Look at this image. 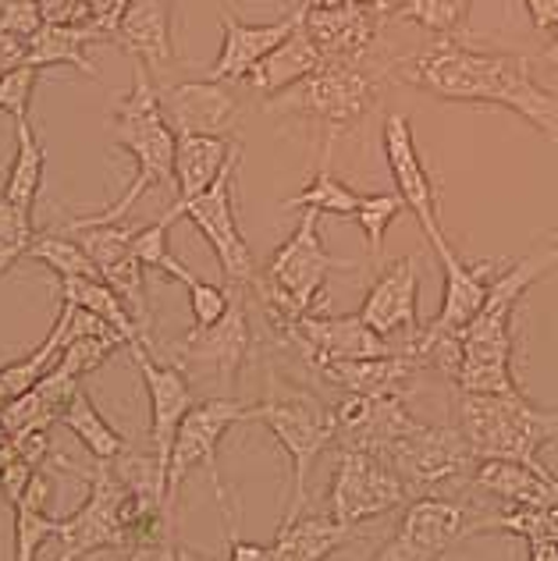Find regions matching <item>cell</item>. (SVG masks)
<instances>
[{"mask_svg": "<svg viewBox=\"0 0 558 561\" xmlns=\"http://www.w3.org/2000/svg\"><path fill=\"white\" fill-rule=\"evenodd\" d=\"M246 288H231V306L228 313L210 323V328H193L179 345H174V366L182 370H200L210 374L217 383L231 394V388L239 383V374L253 352V328H249L246 313Z\"/></svg>", "mask_w": 558, "mask_h": 561, "instance_id": "4fadbf2b", "label": "cell"}, {"mask_svg": "<svg viewBox=\"0 0 558 561\" xmlns=\"http://www.w3.org/2000/svg\"><path fill=\"white\" fill-rule=\"evenodd\" d=\"M338 4H345V0H303L299 8H306V11H317V8H338Z\"/></svg>", "mask_w": 558, "mask_h": 561, "instance_id": "db71d44e", "label": "cell"}, {"mask_svg": "<svg viewBox=\"0 0 558 561\" xmlns=\"http://www.w3.org/2000/svg\"><path fill=\"white\" fill-rule=\"evenodd\" d=\"M540 61H545V65H551V68H558V28H555V33H551L548 47L540 50Z\"/></svg>", "mask_w": 558, "mask_h": 561, "instance_id": "816d5d0a", "label": "cell"}, {"mask_svg": "<svg viewBox=\"0 0 558 561\" xmlns=\"http://www.w3.org/2000/svg\"><path fill=\"white\" fill-rule=\"evenodd\" d=\"M217 19H221V54H217V61L210 65L207 79L246 82L249 71H253L277 43H285L303 25V8H296L277 22H263V25H249L242 19H235V14L225 8Z\"/></svg>", "mask_w": 558, "mask_h": 561, "instance_id": "ffe728a7", "label": "cell"}, {"mask_svg": "<svg viewBox=\"0 0 558 561\" xmlns=\"http://www.w3.org/2000/svg\"><path fill=\"white\" fill-rule=\"evenodd\" d=\"M299 225L288 239L274 249L267 267L257 274L249 288L267 313L271 328H282L288 320H299L314 313L317 302L324 299V285L334 271H352V263L334 260L324 242H320V214L299 210Z\"/></svg>", "mask_w": 558, "mask_h": 561, "instance_id": "5b68a950", "label": "cell"}, {"mask_svg": "<svg viewBox=\"0 0 558 561\" xmlns=\"http://www.w3.org/2000/svg\"><path fill=\"white\" fill-rule=\"evenodd\" d=\"M334 445L342 451H366L385 455L395 440L413 434L420 420L406 409V398L399 394H345L334 405Z\"/></svg>", "mask_w": 558, "mask_h": 561, "instance_id": "2e32d148", "label": "cell"}, {"mask_svg": "<svg viewBox=\"0 0 558 561\" xmlns=\"http://www.w3.org/2000/svg\"><path fill=\"white\" fill-rule=\"evenodd\" d=\"M114 43L128 57H136L150 76H168L174 65L171 4L168 0H128L114 28Z\"/></svg>", "mask_w": 558, "mask_h": 561, "instance_id": "7402d4cb", "label": "cell"}, {"mask_svg": "<svg viewBox=\"0 0 558 561\" xmlns=\"http://www.w3.org/2000/svg\"><path fill=\"white\" fill-rule=\"evenodd\" d=\"M249 420L263 423L285 448L292 472L285 486V515L282 523L299 519L306 508V483H310L314 462L334 445V405H328L317 391L292 383L267 370V391L257 405H249Z\"/></svg>", "mask_w": 558, "mask_h": 561, "instance_id": "277c9868", "label": "cell"}, {"mask_svg": "<svg viewBox=\"0 0 558 561\" xmlns=\"http://www.w3.org/2000/svg\"><path fill=\"white\" fill-rule=\"evenodd\" d=\"M160 107H164L174 136H228L235 122H239L242 103L225 82L196 79L164 85L160 90Z\"/></svg>", "mask_w": 558, "mask_h": 561, "instance_id": "d6986e66", "label": "cell"}, {"mask_svg": "<svg viewBox=\"0 0 558 561\" xmlns=\"http://www.w3.org/2000/svg\"><path fill=\"white\" fill-rule=\"evenodd\" d=\"M477 515L466 505L437 494H420L409 501L395 537L377 551L380 561H442L455 543L474 537Z\"/></svg>", "mask_w": 558, "mask_h": 561, "instance_id": "7c38bea8", "label": "cell"}, {"mask_svg": "<svg viewBox=\"0 0 558 561\" xmlns=\"http://www.w3.org/2000/svg\"><path fill=\"white\" fill-rule=\"evenodd\" d=\"M168 228L171 225H164V220H157V225H150V228H136L132 253L139 256V263L146 271H160V274H168L174 280H182V285H193L196 274L189 271L185 263L168 249Z\"/></svg>", "mask_w": 558, "mask_h": 561, "instance_id": "74e56055", "label": "cell"}, {"mask_svg": "<svg viewBox=\"0 0 558 561\" xmlns=\"http://www.w3.org/2000/svg\"><path fill=\"white\" fill-rule=\"evenodd\" d=\"M558 267V245H545L537 253L516 260L491 280L480 313L469 320L463 337V370L455 388L469 394H520V380L512 374V317L516 306L540 277Z\"/></svg>", "mask_w": 558, "mask_h": 561, "instance_id": "7a4b0ae2", "label": "cell"}, {"mask_svg": "<svg viewBox=\"0 0 558 561\" xmlns=\"http://www.w3.org/2000/svg\"><path fill=\"white\" fill-rule=\"evenodd\" d=\"M555 210H558V206H555Z\"/></svg>", "mask_w": 558, "mask_h": 561, "instance_id": "6f0895ef", "label": "cell"}, {"mask_svg": "<svg viewBox=\"0 0 558 561\" xmlns=\"http://www.w3.org/2000/svg\"><path fill=\"white\" fill-rule=\"evenodd\" d=\"M352 4H374V0H352Z\"/></svg>", "mask_w": 558, "mask_h": 561, "instance_id": "11a10c76", "label": "cell"}, {"mask_svg": "<svg viewBox=\"0 0 558 561\" xmlns=\"http://www.w3.org/2000/svg\"><path fill=\"white\" fill-rule=\"evenodd\" d=\"M380 25H385V19L374 11V4H352V0H345L338 8H303V28L314 36L324 61H334V57H366L377 43Z\"/></svg>", "mask_w": 558, "mask_h": 561, "instance_id": "603a6c76", "label": "cell"}, {"mask_svg": "<svg viewBox=\"0 0 558 561\" xmlns=\"http://www.w3.org/2000/svg\"><path fill=\"white\" fill-rule=\"evenodd\" d=\"M380 93H385V71L363 65V57H334V61L320 65L310 79L271 96L267 111L314 117V122H324L334 136L338 128H349L374 114Z\"/></svg>", "mask_w": 558, "mask_h": 561, "instance_id": "52a82bcc", "label": "cell"}, {"mask_svg": "<svg viewBox=\"0 0 558 561\" xmlns=\"http://www.w3.org/2000/svg\"><path fill=\"white\" fill-rule=\"evenodd\" d=\"M523 4H526V11H531L537 33L551 36L558 28V0H523Z\"/></svg>", "mask_w": 558, "mask_h": 561, "instance_id": "c3c4849f", "label": "cell"}, {"mask_svg": "<svg viewBox=\"0 0 558 561\" xmlns=\"http://www.w3.org/2000/svg\"><path fill=\"white\" fill-rule=\"evenodd\" d=\"M242 164V153L231 157V164L221 171V179H217L207 192H200L182 210V217H189L196 225V231L203 239L210 242L217 263H221V271L228 277L231 288H249L257 280L260 267L253 260V249L242 239L239 231V217H235V171Z\"/></svg>", "mask_w": 558, "mask_h": 561, "instance_id": "8fae6325", "label": "cell"}, {"mask_svg": "<svg viewBox=\"0 0 558 561\" xmlns=\"http://www.w3.org/2000/svg\"><path fill=\"white\" fill-rule=\"evenodd\" d=\"M380 462H388L399 480L413 491V497L434 491L437 483L452 480H469V472L477 469L469 440L463 437L459 426H431L420 423L413 434H406L402 440L380 455Z\"/></svg>", "mask_w": 558, "mask_h": 561, "instance_id": "30bf717a", "label": "cell"}, {"mask_svg": "<svg viewBox=\"0 0 558 561\" xmlns=\"http://www.w3.org/2000/svg\"><path fill=\"white\" fill-rule=\"evenodd\" d=\"M380 146H385L391 179H395V192L402 196V203L413 210V217L420 220L423 234H428L431 249L445 245V228H442V206H437V188L428 164L420 157V146L413 136V122L409 114H388L385 128H380Z\"/></svg>", "mask_w": 558, "mask_h": 561, "instance_id": "9a60e30c", "label": "cell"}, {"mask_svg": "<svg viewBox=\"0 0 558 561\" xmlns=\"http://www.w3.org/2000/svg\"><path fill=\"white\" fill-rule=\"evenodd\" d=\"M71 313H76V309H71L68 302H61V313H57L47 337H43L29 356L0 366V409H4L8 402H14V398H22L25 391H33L36 383L54 370V363H57V356H61V348L71 334Z\"/></svg>", "mask_w": 558, "mask_h": 561, "instance_id": "f546056e", "label": "cell"}, {"mask_svg": "<svg viewBox=\"0 0 558 561\" xmlns=\"http://www.w3.org/2000/svg\"><path fill=\"white\" fill-rule=\"evenodd\" d=\"M526 561H558V543H531V554Z\"/></svg>", "mask_w": 558, "mask_h": 561, "instance_id": "f907efd6", "label": "cell"}, {"mask_svg": "<svg viewBox=\"0 0 558 561\" xmlns=\"http://www.w3.org/2000/svg\"><path fill=\"white\" fill-rule=\"evenodd\" d=\"M374 561H380V558H377V554H374Z\"/></svg>", "mask_w": 558, "mask_h": 561, "instance_id": "9f6ffc18", "label": "cell"}, {"mask_svg": "<svg viewBox=\"0 0 558 561\" xmlns=\"http://www.w3.org/2000/svg\"><path fill=\"white\" fill-rule=\"evenodd\" d=\"M459 431L469 440L474 459H512L534 469L551 440L558 437V412L537 409L523 391L520 394H469L459 391Z\"/></svg>", "mask_w": 558, "mask_h": 561, "instance_id": "8992f818", "label": "cell"}, {"mask_svg": "<svg viewBox=\"0 0 558 561\" xmlns=\"http://www.w3.org/2000/svg\"><path fill=\"white\" fill-rule=\"evenodd\" d=\"M125 561H203V558L185 551L182 543H174V540H160V543H143V548L125 551Z\"/></svg>", "mask_w": 558, "mask_h": 561, "instance_id": "f6af8a7d", "label": "cell"}, {"mask_svg": "<svg viewBox=\"0 0 558 561\" xmlns=\"http://www.w3.org/2000/svg\"><path fill=\"white\" fill-rule=\"evenodd\" d=\"M320 65H324V54H320L314 36L299 25L296 33H292L285 43H277V47L249 71L246 82H249V90H257L260 96H277V93L292 90L296 82L310 79Z\"/></svg>", "mask_w": 558, "mask_h": 561, "instance_id": "83f0119b", "label": "cell"}, {"mask_svg": "<svg viewBox=\"0 0 558 561\" xmlns=\"http://www.w3.org/2000/svg\"><path fill=\"white\" fill-rule=\"evenodd\" d=\"M39 82V68L33 65H19L11 68L4 79H0V114L14 117V122H29V103H33Z\"/></svg>", "mask_w": 558, "mask_h": 561, "instance_id": "60d3db41", "label": "cell"}, {"mask_svg": "<svg viewBox=\"0 0 558 561\" xmlns=\"http://www.w3.org/2000/svg\"><path fill=\"white\" fill-rule=\"evenodd\" d=\"M61 302H71L86 309V313L100 317L104 323H111V328L125 337V348L136 342H150L136 323V317L128 313L122 295H117L104 277H61Z\"/></svg>", "mask_w": 558, "mask_h": 561, "instance_id": "1f68e13d", "label": "cell"}, {"mask_svg": "<svg viewBox=\"0 0 558 561\" xmlns=\"http://www.w3.org/2000/svg\"><path fill=\"white\" fill-rule=\"evenodd\" d=\"M111 128L122 150L136 157V179L125 188V196L114 206L90 217L68 220L65 228H90V225H122V217L136 206L143 192H150L153 185H174V146L179 136L168 125L164 107H160V90L153 85V76L136 61L132 71V90L128 96L117 103L111 114Z\"/></svg>", "mask_w": 558, "mask_h": 561, "instance_id": "3957f363", "label": "cell"}, {"mask_svg": "<svg viewBox=\"0 0 558 561\" xmlns=\"http://www.w3.org/2000/svg\"><path fill=\"white\" fill-rule=\"evenodd\" d=\"M128 352H132V359H136V370L146 383V394H150V451L168 472L174 434H179L185 412L196 405L193 380H189L182 366L160 363L150 352V342L128 345Z\"/></svg>", "mask_w": 558, "mask_h": 561, "instance_id": "e0dca14e", "label": "cell"}, {"mask_svg": "<svg viewBox=\"0 0 558 561\" xmlns=\"http://www.w3.org/2000/svg\"><path fill=\"white\" fill-rule=\"evenodd\" d=\"M19 65H25V39L0 33V79Z\"/></svg>", "mask_w": 558, "mask_h": 561, "instance_id": "681fc988", "label": "cell"}, {"mask_svg": "<svg viewBox=\"0 0 558 561\" xmlns=\"http://www.w3.org/2000/svg\"><path fill=\"white\" fill-rule=\"evenodd\" d=\"M33 239H36L33 214L0 196V274H4L14 260H22L29 253Z\"/></svg>", "mask_w": 558, "mask_h": 561, "instance_id": "ab89813d", "label": "cell"}, {"mask_svg": "<svg viewBox=\"0 0 558 561\" xmlns=\"http://www.w3.org/2000/svg\"><path fill=\"white\" fill-rule=\"evenodd\" d=\"M413 501V491L399 480L388 462L366 451H342L338 448V466L328 491V515L345 526L374 523L380 515L402 508Z\"/></svg>", "mask_w": 558, "mask_h": 561, "instance_id": "9c48e42d", "label": "cell"}, {"mask_svg": "<svg viewBox=\"0 0 558 561\" xmlns=\"http://www.w3.org/2000/svg\"><path fill=\"white\" fill-rule=\"evenodd\" d=\"M395 79L452 103H491L520 114L558 146V93L537 79L523 54L469 47L463 39H434L395 65Z\"/></svg>", "mask_w": 558, "mask_h": 561, "instance_id": "6da1fadb", "label": "cell"}, {"mask_svg": "<svg viewBox=\"0 0 558 561\" xmlns=\"http://www.w3.org/2000/svg\"><path fill=\"white\" fill-rule=\"evenodd\" d=\"M360 317L366 328H374L380 337L402 334L406 345H413L420 337V260L417 253H409L402 260H395L391 267L380 271V277L366 291V299L360 306ZM402 345V348H406Z\"/></svg>", "mask_w": 558, "mask_h": 561, "instance_id": "ac0fdd59", "label": "cell"}, {"mask_svg": "<svg viewBox=\"0 0 558 561\" xmlns=\"http://www.w3.org/2000/svg\"><path fill=\"white\" fill-rule=\"evenodd\" d=\"M406 210V203L399 192H374V196H363L360 199V210L352 214L356 225L366 234V245H371V256L377 260L380 249H385V234L395 225V217Z\"/></svg>", "mask_w": 558, "mask_h": 561, "instance_id": "f35d334b", "label": "cell"}, {"mask_svg": "<svg viewBox=\"0 0 558 561\" xmlns=\"http://www.w3.org/2000/svg\"><path fill=\"white\" fill-rule=\"evenodd\" d=\"M61 423L76 434V440L93 455L96 462H114L128 451V440L104 420V412L96 409V402L86 394V388H79L76 394H71Z\"/></svg>", "mask_w": 558, "mask_h": 561, "instance_id": "d6a6232c", "label": "cell"}, {"mask_svg": "<svg viewBox=\"0 0 558 561\" xmlns=\"http://www.w3.org/2000/svg\"><path fill=\"white\" fill-rule=\"evenodd\" d=\"M434 253L445 267V295H442V309H437V317L428 323V331L431 334H463L469 328V320L480 313L483 299H488L498 260L466 263L452 249V242L437 245Z\"/></svg>", "mask_w": 558, "mask_h": 561, "instance_id": "44dd1931", "label": "cell"}, {"mask_svg": "<svg viewBox=\"0 0 558 561\" xmlns=\"http://www.w3.org/2000/svg\"><path fill=\"white\" fill-rule=\"evenodd\" d=\"M399 8H402V0H374V11H377L380 19H385V22H388L391 14L399 11Z\"/></svg>", "mask_w": 558, "mask_h": 561, "instance_id": "f5cc1de1", "label": "cell"}, {"mask_svg": "<svg viewBox=\"0 0 558 561\" xmlns=\"http://www.w3.org/2000/svg\"><path fill=\"white\" fill-rule=\"evenodd\" d=\"M14 512V561H39V551L47 548L57 534V519L50 515V480L36 469L33 483L25 486Z\"/></svg>", "mask_w": 558, "mask_h": 561, "instance_id": "4dcf8cb0", "label": "cell"}, {"mask_svg": "<svg viewBox=\"0 0 558 561\" xmlns=\"http://www.w3.org/2000/svg\"><path fill=\"white\" fill-rule=\"evenodd\" d=\"M274 331L285 342V348L296 352L310 370H317V366H324V363H338V359H374V356L399 352L388 337H380L374 328H366L360 313H349V317L306 313Z\"/></svg>", "mask_w": 558, "mask_h": 561, "instance_id": "5bb4252c", "label": "cell"}, {"mask_svg": "<svg viewBox=\"0 0 558 561\" xmlns=\"http://www.w3.org/2000/svg\"><path fill=\"white\" fill-rule=\"evenodd\" d=\"M235 153H242V142L231 136H179V146H174V188H179V199L160 220L174 225L200 192H207L221 179V171L231 164Z\"/></svg>", "mask_w": 558, "mask_h": 561, "instance_id": "cb8c5ba5", "label": "cell"}, {"mask_svg": "<svg viewBox=\"0 0 558 561\" xmlns=\"http://www.w3.org/2000/svg\"><path fill=\"white\" fill-rule=\"evenodd\" d=\"M128 0H90V14H93V25L104 28V33L114 39V28L122 22V11H125Z\"/></svg>", "mask_w": 558, "mask_h": 561, "instance_id": "7dc6e473", "label": "cell"}, {"mask_svg": "<svg viewBox=\"0 0 558 561\" xmlns=\"http://www.w3.org/2000/svg\"><path fill=\"white\" fill-rule=\"evenodd\" d=\"M36 8L47 25H93L90 0H36Z\"/></svg>", "mask_w": 558, "mask_h": 561, "instance_id": "ee69618b", "label": "cell"}, {"mask_svg": "<svg viewBox=\"0 0 558 561\" xmlns=\"http://www.w3.org/2000/svg\"><path fill=\"white\" fill-rule=\"evenodd\" d=\"M474 11V0H402V8L391 19H409L437 39H459Z\"/></svg>", "mask_w": 558, "mask_h": 561, "instance_id": "8d00e7d4", "label": "cell"}, {"mask_svg": "<svg viewBox=\"0 0 558 561\" xmlns=\"http://www.w3.org/2000/svg\"><path fill=\"white\" fill-rule=\"evenodd\" d=\"M423 370L413 352H391V356L374 359H338L317 366L320 380H328L331 388H342L345 394H399L406 398L409 383Z\"/></svg>", "mask_w": 558, "mask_h": 561, "instance_id": "d4e9b609", "label": "cell"}, {"mask_svg": "<svg viewBox=\"0 0 558 561\" xmlns=\"http://www.w3.org/2000/svg\"><path fill=\"white\" fill-rule=\"evenodd\" d=\"M43 25L36 0H0V33L29 39Z\"/></svg>", "mask_w": 558, "mask_h": 561, "instance_id": "7bdbcfd3", "label": "cell"}, {"mask_svg": "<svg viewBox=\"0 0 558 561\" xmlns=\"http://www.w3.org/2000/svg\"><path fill=\"white\" fill-rule=\"evenodd\" d=\"M331 139L328 136V146H324V157H320V168L314 171V182L306 185L303 192H296L285 210H317V214H331V217H352L360 210V192L349 188L342 179H334L331 168H328V157H331Z\"/></svg>", "mask_w": 558, "mask_h": 561, "instance_id": "e575fe53", "label": "cell"}, {"mask_svg": "<svg viewBox=\"0 0 558 561\" xmlns=\"http://www.w3.org/2000/svg\"><path fill=\"white\" fill-rule=\"evenodd\" d=\"M225 561H277L271 543H253V540H242L239 529H235L231 515H228V558Z\"/></svg>", "mask_w": 558, "mask_h": 561, "instance_id": "bcb514c9", "label": "cell"}, {"mask_svg": "<svg viewBox=\"0 0 558 561\" xmlns=\"http://www.w3.org/2000/svg\"><path fill=\"white\" fill-rule=\"evenodd\" d=\"M25 260L43 263V267L54 271L57 277H100L90 253L79 245V239H68V234H54V231L36 234Z\"/></svg>", "mask_w": 558, "mask_h": 561, "instance_id": "d590c367", "label": "cell"}, {"mask_svg": "<svg viewBox=\"0 0 558 561\" xmlns=\"http://www.w3.org/2000/svg\"><path fill=\"white\" fill-rule=\"evenodd\" d=\"M185 291H189V309H193V328H210V323L221 320L231 306V291L217 288L203 277H196L193 285H185Z\"/></svg>", "mask_w": 558, "mask_h": 561, "instance_id": "b9f144b4", "label": "cell"}, {"mask_svg": "<svg viewBox=\"0 0 558 561\" xmlns=\"http://www.w3.org/2000/svg\"><path fill=\"white\" fill-rule=\"evenodd\" d=\"M14 136H19V150H14L8 182L0 188V196L33 214L36 196L43 188V171H47V150H43V139L36 136L29 122H14Z\"/></svg>", "mask_w": 558, "mask_h": 561, "instance_id": "836d02e7", "label": "cell"}, {"mask_svg": "<svg viewBox=\"0 0 558 561\" xmlns=\"http://www.w3.org/2000/svg\"><path fill=\"white\" fill-rule=\"evenodd\" d=\"M246 420H249V405L239 402L235 394L203 398V402H196L185 412L179 434H174L171 459H168V512H174L182 483L189 480V472H196V469H207L214 494L221 501V512H228V491L221 483V472H217V451H221V440L231 426Z\"/></svg>", "mask_w": 558, "mask_h": 561, "instance_id": "ba28073f", "label": "cell"}, {"mask_svg": "<svg viewBox=\"0 0 558 561\" xmlns=\"http://www.w3.org/2000/svg\"><path fill=\"white\" fill-rule=\"evenodd\" d=\"M111 39L104 28L96 25H47L43 22L33 36L25 39V65L33 68H54V65H68L79 68L82 76L96 79V65L86 61V43H100Z\"/></svg>", "mask_w": 558, "mask_h": 561, "instance_id": "f1b7e54d", "label": "cell"}, {"mask_svg": "<svg viewBox=\"0 0 558 561\" xmlns=\"http://www.w3.org/2000/svg\"><path fill=\"white\" fill-rule=\"evenodd\" d=\"M356 537H363L360 526H345L331 515H299V519L282 523L274 537L277 561H328L338 548H345Z\"/></svg>", "mask_w": 558, "mask_h": 561, "instance_id": "4316f807", "label": "cell"}, {"mask_svg": "<svg viewBox=\"0 0 558 561\" xmlns=\"http://www.w3.org/2000/svg\"><path fill=\"white\" fill-rule=\"evenodd\" d=\"M477 491L509 501L512 508H555L558 505V477L551 469H534L512 459H483L469 472Z\"/></svg>", "mask_w": 558, "mask_h": 561, "instance_id": "484cf974", "label": "cell"}]
</instances>
